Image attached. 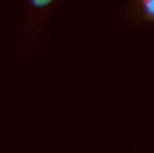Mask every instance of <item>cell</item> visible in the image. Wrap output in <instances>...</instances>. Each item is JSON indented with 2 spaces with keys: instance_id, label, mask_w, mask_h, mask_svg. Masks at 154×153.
<instances>
[{
  "instance_id": "obj_1",
  "label": "cell",
  "mask_w": 154,
  "mask_h": 153,
  "mask_svg": "<svg viewBox=\"0 0 154 153\" xmlns=\"http://www.w3.org/2000/svg\"><path fill=\"white\" fill-rule=\"evenodd\" d=\"M127 13L139 22L154 24V0H129Z\"/></svg>"
},
{
  "instance_id": "obj_2",
  "label": "cell",
  "mask_w": 154,
  "mask_h": 153,
  "mask_svg": "<svg viewBox=\"0 0 154 153\" xmlns=\"http://www.w3.org/2000/svg\"><path fill=\"white\" fill-rule=\"evenodd\" d=\"M30 11L35 14H45L50 11L60 0H26Z\"/></svg>"
}]
</instances>
